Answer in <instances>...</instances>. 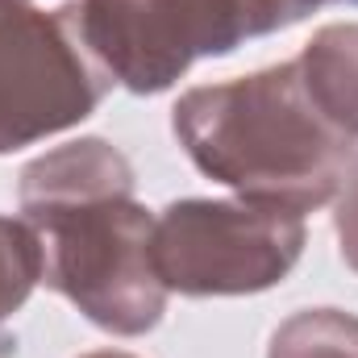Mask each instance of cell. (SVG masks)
I'll return each mask as SVG.
<instances>
[{
  "mask_svg": "<svg viewBox=\"0 0 358 358\" xmlns=\"http://www.w3.org/2000/svg\"><path fill=\"white\" fill-rule=\"evenodd\" d=\"M179 146L208 179L242 200L313 213L329 204L355 159L313 104L296 59L183 92L171 108Z\"/></svg>",
  "mask_w": 358,
  "mask_h": 358,
  "instance_id": "1",
  "label": "cell"
},
{
  "mask_svg": "<svg viewBox=\"0 0 358 358\" xmlns=\"http://www.w3.org/2000/svg\"><path fill=\"white\" fill-rule=\"evenodd\" d=\"M325 4L358 0H71L59 21L108 84L150 96L171 88L196 59L229 55Z\"/></svg>",
  "mask_w": 358,
  "mask_h": 358,
  "instance_id": "2",
  "label": "cell"
},
{
  "mask_svg": "<svg viewBox=\"0 0 358 358\" xmlns=\"http://www.w3.org/2000/svg\"><path fill=\"white\" fill-rule=\"evenodd\" d=\"M42 238V283L63 292L92 325L138 338L167 313L155 271V213L134 196H104L29 221Z\"/></svg>",
  "mask_w": 358,
  "mask_h": 358,
  "instance_id": "3",
  "label": "cell"
},
{
  "mask_svg": "<svg viewBox=\"0 0 358 358\" xmlns=\"http://www.w3.org/2000/svg\"><path fill=\"white\" fill-rule=\"evenodd\" d=\"M304 255V213L255 200H176L155 217V271L179 296H255Z\"/></svg>",
  "mask_w": 358,
  "mask_h": 358,
  "instance_id": "4",
  "label": "cell"
},
{
  "mask_svg": "<svg viewBox=\"0 0 358 358\" xmlns=\"http://www.w3.org/2000/svg\"><path fill=\"white\" fill-rule=\"evenodd\" d=\"M104 92L59 13L0 0V155L88 121Z\"/></svg>",
  "mask_w": 358,
  "mask_h": 358,
  "instance_id": "5",
  "label": "cell"
},
{
  "mask_svg": "<svg viewBox=\"0 0 358 358\" xmlns=\"http://www.w3.org/2000/svg\"><path fill=\"white\" fill-rule=\"evenodd\" d=\"M134 183H138L134 167L117 146H108L104 138H80L59 150H46L21 171L17 204L25 221H38L71 204H88L104 196H134Z\"/></svg>",
  "mask_w": 358,
  "mask_h": 358,
  "instance_id": "6",
  "label": "cell"
},
{
  "mask_svg": "<svg viewBox=\"0 0 358 358\" xmlns=\"http://www.w3.org/2000/svg\"><path fill=\"white\" fill-rule=\"evenodd\" d=\"M300 80L321 108V117L358 146V25L338 21L313 34L296 59Z\"/></svg>",
  "mask_w": 358,
  "mask_h": 358,
  "instance_id": "7",
  "label": "cell"
},
{
  "mask_svg": "<svg viewBox=\"0 0 358 358\" xmlns=\"http://www.w3.org/2000/svg\"><path fill=\"white\" fill-rule=\"evenodd\" d=\"M267 358H358V317L342 308H304L275 329Z\"/></svg>",
  "mask_w": 358,
  "mask_h": 358,
  "instance_id": "8",
  "label": "cell"
},
{
  "mask_svg": "<svg viewBox=\"0 0 358 358\" xmlns=\"http://www.w3.org/2000/svg\"><path fill=\"white\" fill-rule=\"evenodd\" d=\"M46 255H42V238L29 221H13L0 217V321H8L29 292L42 283Z\"/></svg>",
  "mask_w": 358,
  "mask_h": 358,
  "instance_id": "9",
  "label": "cell"
},
{
  "mask_svg": "<svg viewBox=\"0 0 358 358\" xmlns=\"http://www.w3.org/2000/svg\"><path fill=\"white\" fill-rule=\"evenodd\" d=\"M334 229H338V246L342 259L358 271V155L346 167V179L338 187V208H334Z\"/></svg>",
  "mask_w": 358,
  "mask_h": 358,
  "instance_id": "10",
  "label": "cell"
},
{
  "mask_svg": "<svg viewBox=\"0 0 358 358\" xmlns=\"http://www.w3.org/2000/svg\"><path fill=\"white\" fill-rule=\"evenodd\" d=\"M84 358H134V355H125V350H92Z\"/></svg>",
  "mask_w": 358,
  "mask_h": 358,
  "instance_id": "11",
  "label": "cell"
}]
</instances>
